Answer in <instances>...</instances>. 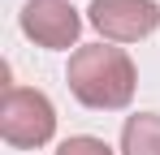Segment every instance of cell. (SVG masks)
Wrapping results in <instances>:
<instances>
[{"instance_id": "6da1fadb", "label": "cell", "mask_w": 160, "mask_h": 155, "mask_svg": "<svg viewBox=\"0 0 160 155\" xmlns=\"http://www.w3.org/2000/svg\"><path fill=\"white\" fill-rule=\"evenodd\" d=\"M69 91L87 108H126L134 99V60L121 48L87 43L69 56Z\"/></svg>"}, {"instance_id": "7a4b0ae2", "label": "cell", "mask_w": 160, "mask_h": 155, "mask_svg": "<svg viewBox=\"0 0 160 155\" xmlns=\"http://www.w3.org/2000/svg\"><path fill=\"white\" fill-rule=\"evenodd\" d=\"M0 134L9 147H43L56 134V108L43 91L9 86L0 99Z\"/></svg>"}, {"instance_id": "3957f363", "label": "cell", "mask_w": 160, "mask_h": 155, "mask_svg": "<svg viewBox=\"0 0 160 155\" xmlns=\"http://www.w3.org/2000/svg\"><path fill=\"white\" fill-rule=\"evenodd\" d=\"M91 26L117 39V43H134V39H147L160 22V9L152 0H91Z\"/></svg>"}, {"instance_id": "277c9868", "label": "cell", "mask_w": 160, "mask_h": 155, "mask_svg": "<svg viewBox=\"0 0 160 155\" xmlns=\"http://www.w3.org/2000/svg\"><path fill=\"white\" fill-rule=\"evenodd\" d=\"M22 30L39 48L61 52V48H69L78 39L82 17H78V9L65 4V0H30V4H22Z\"/></svg>"}, {"instance_id": "5b68a950", "label": "cell", "mask_w": 160, "mask_h": 155, "mask_svg": "<svg viewBox=\"0 0 160 155\" xmlns=\"http://www.w3.org/2000/svg\"><path fill=\"white\" fill-rule=\"evenodd\" d=\"M121 155H160V116L138 112L121 129Z\"/></svg>"}, {"instance_id": "8992f818", "label": "cell", "mask_w": 160, "mask_h": 155, "mask_svg": "<svg viewBox=\"0 0 160 155\" xmlns=\"http://www.w3.org/2000/svg\"><path fill=\"white\" fill-rule=\"evenodd\" d=\"M56 155H112V151H108L104 138H87V134H78V138H65V142L56 147Z\"/></svg>"}]
</instances>
